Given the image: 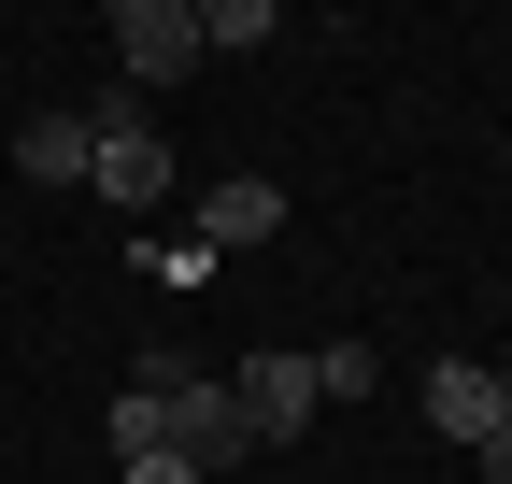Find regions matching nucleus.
Here are the masks:
<instances>
[{
    "label": "nucleus",
    "instance_id": "0eeeda50",
    "mask_svg": "<svg viewBox=\"0 0 512 484\" xmlns=\"http://www.w3.org/2000/svg\"><path fill=\"white\" fill-rule=\"evenodd\" d=\"M15 171H29V186H86V171H100L86 114H29V129H15Z\"/></svg>",
    "mask_w": 512,
    "mask_h": 484
},
{
    "label": "nucleus",
    "instance_id": "7ed1b4c3",
    "mask_svg": "<svg viewBox=\"0 0 512 484\" xmlns=\"http://www.w3.org/2000/svg\"><path fill=\"white\" fill-rule=\"evenodd\" d=\"M171 456L200 470V484H214L228 456H256V428H242V399H228V371H200V385L171 399Z\"/></svg>",
    "mask_w": 512,
    "mask_h": 484
},
{
    "label": "nucleus",
    "instance_id": "f03ea898",
    "mask_svg": "<svg viewBox=\"0 0 512 484\" xmlns=\"http://www.w3.org/2000/svg\"><path fill=\"white\" fill-rule=\"evenodd\" d=\"M114 57H128V100L143 86H171V72H200V0H114Z\"/></svg>",
    "mask_w": 512,
    "mask_h": 484
},
{
    "label": "nucleus",
    "instance_id": "6e6552de",
    "mask_svg": "<svg viewBox=\"0 0 512 484\" xmlns=\"http://www.w3.org/2000/svg\"><path fill=\"white\" fill-rule=\"evenodd\" d=\"M285 15H271V0H200V57H256V43H271Z\"/></svg>",
    "mask_w": 512,
    "mask_h": 484
},
{
    "label": "nucleus",
    "instance_id": "20e7f679",
    "mask_svg": "<svg viewBox=\"0 0 512 484\" xmlns=\"http://www.w3.org/2000/svg\"><path fill=\"white\" fill-rule=\"evenodd\" d=\"M271 228H285L271 171H214V186H200V257H242V242H271Z\"/></svg>",
    "mask_w": 512,
    "mask_h": 484
},
{
    "label": "nucleus",
    "instance_id": "f8f14e48",
    "mask_svg": "<svg viewBox=\"0 0 512 484\" xmlns=\"http://www.w3.org/2000/svg\"><path fill=\"white\" fill-rule=\"evenodd\" d=\"M498 428H512V371H498Z\"/></svg>",
    "mask_w": 512,
    "mask_h": 484
},
{
    "label": "nucleus",
    "instance_id": "f257e3e1",
    "mask_svg": "<svg viewBox=\"0 0 512 484\" xmlns=\"http://www.w3.org/2000/svg\"><path fill=\"white\" fill-rule=\"evenodd\" d=\"M86 143H100L86 186H100L114 214H157V200H171V143H157V114H143V100H100V114H86Z\"/></svg>",
    "mask_w": 512,
    "mask_h": 484
},
{
    "label": "nucleus",
    "instance_id": "9b49d317",
    "mask_svg": "<svg viewBox=\"0 0 512 484\" xmlns=\"http://www.w3.org/2000/svg\"><path fill=\"white\" fill-rule=\"evenodd\" d=\"M484 470H498V484H512V428H498V442H484Z\"/></svg>",
    "mask_w": 512,
    "mask_h": 484
},
{
    "label": "nucleus",
    "instance_id": "9d476101",
    "mask_svg": "<svg viewBox=\"0 0 512 484\" xmlns=\"http://www.w3.org/2000/svg\"><path fill=\"white\" fill-rule=\"evenodd\" d=\"M128 484H200V470H185V456H128Z\"/></svg>",
    "mask_w": 512,
    "mask_h": 484
},
{
    "label": "nucleus",
    "instance_id": "423d86ee",
    "mask_svg": "<svg viewBox=\"0 0 512 484\" xmlns=\"http://www.w3.org/2000/svg\"><path fill=\"white\" fill-rule=\"evenodd\" d=\"M427 428L470 442V456L498 442V371H484V356H441V371H427Z\"/></svg>",
    "mask_w": 512,
    "mask_h": 484
},
{
    "label": "nucleus",
    "instance_id": "39448f33",
    "mask_svg": "<svg viewBox=\"0 0 512 484\" xmlns=\"http://www.w3.org/2000/svg\"><path fill=\"white\" fill-rule=\"evenodd\" d=\"M228 399H242V428H256V442H285L299 413H313V356H242Z\"/></svg>",
    "mask_w": 512,
    "mask_h": 484
},
{
    "label": "nucleus",
    "instance_id": "1a4fd4ad",
    "mask_svg": "<svg viewBox=\"0 0 512 484\" xmlns=\"http://www.w3.org/2000/svg\"><path fill=\"white\" fill-rule=\"evenodd\" d=\"M384 371H370V342H328V356H313V399H370Z\"/></svg>",
    "mask_w": 512,
    "mask_h": 484
}]
</instances>
